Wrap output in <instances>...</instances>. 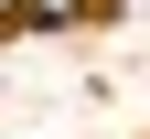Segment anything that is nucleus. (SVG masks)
I'll list each match as a JSON object with an SVG mask.
<instances>
[{"mask_svg":"<svg viewBox=\"0 0 150 139\" xmlns=\"http://www.w3.org/2000/svg\"><path fill=\"white\" fill-rule=\"evenodd\" d=\"M22 22H43V32H64V22H86V0H22Z\"/></svg>","mask_w":150,"mask_h":139,"instance_id":"obj_1","label":"nucleus"},{"mask_svg":"<svg viewBox=\"0 0 150 139\" xmlns=\"http://www.w3.org/2000/svg\"><path fill=\"white\" fill-rule=\"evenodd\" d=\"M11 22H22V0H0V32H11Z\"/></svg>","mask_w":150,"mask_h":139,"instance_id":"obj_2","label":"nucleus"}]
</instances>
